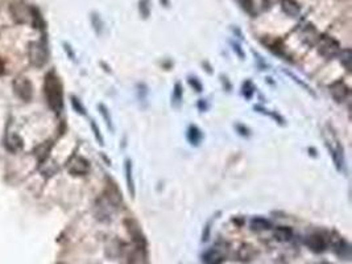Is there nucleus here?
Returning a JSON list of instances; mask_svg holds the SVG:
<instances>
[{
  "mask_svg": "<svg viewBox=\"0 0 352 264\" xmlns=\"http://www.w3.org/2000/svg\"><path fill=\"white\" fill-rule=\"evenodd\" d=\"M12 86H14L15 94L18 95L19 98L25 101V102L31 101L32 95H33V86H32L31 81L28 80L27 77H18L12 83Z\"/></svg>",
  "mask_w": 352,
  "mask_h": 264,
  "instance_id": "4",
  "label": "nucleus"
},
{
  "mask_svg": "<svg viewBox=\"0 0 352 264\" xmlns=\"http://www.w3.org/2000/svg\"><path fill=\"white\" fill-rule=\"evenodd\" d=\"M7 148H8L9 151H12V152H16L19 151L20 148L22 147V140L19 138L18 135H9L8 139H7Z\"/></svg>",
  "mask_w": 352,
  "mask_h": 264,
  "instance_id": "12",
  "label": "nucleus"
},
{
  "mask_svg": "<svg viewBox=\"0 0 352 264\" xmlns=\"http://www.w3.org/2000/svg\"><path fill=\"white\" fill-rule=\"evenodd\" d=\"M90 170V164L89 162L83 159V157H76L70 165H69V172L73 176H83L86 175Z\"/></svg>",
  "mask_w": 352,
  "mask_h": 264,
  "instance_id": "6",
  "label": "nucleus"
},
{
  "mask_svg": "<svg viewBox=\"0 0 352 264\" xmlns=\"http://www.w3.org/2000/svg\"><path fill=\"white\" fill-rule=\"evenodd\" d=\"M99 108H100V110H102V114H103V117H104V119H106V122H107L108 124L111 125V118L108 117V114H107V108L104 107V106H103V104H100V106H99Z\"/></svg>",
  "mask_w": 352,
  "mask_h": 264,
  "instance_id": "22",
  "label": "nucleus"
},
{
  "mask_svg": "<svg viewBox=\"0 0 352 264\" xmlns=\"http://www.w3.org/2000/svg\"><path fill=\"white\" fill-rule=\"evenodd\" d=\"M91 22H93L94 25V29L97 31V33H102V29H103V22L99 18L98 14H93L91 15Z\"/></svg>",
  "mask_w": 352,
  "mask_h": 264,
  "instance_id": "18",
  "label": "nucleus"
},
{
  "mask_svg": "<svg viewBox=\"0 0 352 264\" xmlns=\"http://www.w3.org/2000/svg\"><path fill=\"white\" fill-rule=\"evenodd\" d=\"M318 52L325 57V59H334L340 53V45L334 37L329 36V35H319L318 40Z\"/></svg>",
  "mask_w": 352,
  "mask_h": 264,
  "instance_id": "2",
  "label": "nucleus"
},
{
  "mask_svg": "<svg viewBox=\"0 0 352 264\" xmlns=\"http://www.w3.org/2000/svg\"><path fill=\"white\" fill-rule=\"evenodd\" d=\"M162 1H164V3L166 4V7H168V4H169V3H168V0H161V3H162Z\"/></svg>",
  "mask_w": 352,
  "mask_h": 264,
  "instance_id": "24",
  "label": "nucleus"
},
{
  "mask_svg": "<svg viewBox=\"0 0 352 264\" xmlns=\"http://www.w3.org/2000/svg\"><path fill=\"white\" fill-rule=\"evenodd\" d=\"M223 255L222 252L218 250V248H213V250H209L203 255V262L206 264H222L223 263Z\"/></svg>",
  "mask_w": 352,
  "mask_h": 264,
  "instance_id": "9",
  "label": "nucleus"
},
{
  "mask_svg": "<svg viewBox=\"0 0 352 264\" xmlns=\"http://www.w3.org/2000/svg\"><path fill=\"white\" fill-rule=\"evenodd\" d=\"M91 128H93L94 135H95V138H97V140L99 142V144H100V145H103L104 143H103L102 135H100V132H99V130H98V127H97V124H95L94 122H91Z\"/></svg>",
  "mask_w": 352,
  "mask_h": 264,
  "instance_id": "21",
  "label": "nucleus"
},
{
  "mask_svg": "<svg viewBox=\"0 0 352 264\" xmlns=\"http://www.w3.org/2000/svg\"><path fill=\"white\" fill-rule=\"evenodd\" d=\"M174 98L177 99V101H179V99H181V85H179V83H177V85H176V91H174Z\"/></svg>",
  "mask_w": 352,
  "mask_h": 264,
  "instance_id": "23",
  "label": "nucleus"
},
{
  "mask_svg": "<svg viewBox=\"0 0 352 264\" xmlns=\"http://www.w3.org/2000/svg\"><path fill=\"white\" fill-rule=\"evenodd\" d=\"M274 238L278 242H289L293 238V230L286 226H280L274 230Z\"/></svg>",
  "mask_w": 352,
  "mask_h": 264,
  "instance_id": "10",
  "label": "nucleus"
},
{
  "mask_svg": "<svg viewBox=\"0 0 352 264\" xmlns=\"http://www.w3.org/2000/svg\"><path fill=\"white\" fill-rule=\"evenodd\" d=\"M306 246L314 252H323L326 250L327 243L321 234H312L306 238Z\"/></svg>",
  "mask_w": 352,
  "mask_h": 264,
  "instance_id": "7",
  "label": "nucleus"
},
{
  "mask_svg": "<svg viewBox=\"0 0 352 264\" xmlns=\"http://www.w3.org/2000/svg\"><path fill=\"white\" fill-rule=\"evenodd\" d=\"M125 179H127V186L132 196H135V183L132 179V165L130 160H125Z\"/></svg>",
  "mask_w": 352,
  "mask_h": 264,
  "instance_id": "13",
  "label": "nucleus"
},
{
  "mask_svg": "<svg viewBox=\"0 0 352 264\" xmlns=\"http://www.w3.org/2000/svg\"><path fill=\"white\" fill-rule=\"evenodd\" d=\"M48 48L44 41H36V42H32L31 48H29V59L33 66L41 67L44 66L45 63L48 62Z\"/></svg>",
  "mask_w": 352,
  "mask_h": 264,
  "instance_id": "3",
  "label": "nucleus"
},
{
  "mask_svg": "<svg viewBox=\"0 0 352 264\" xmlns=\"http://www.w3.org/2000/svg\"><path fill=\"white\" fill-rule=\"evenodd\" d=\"M303 40L306 41L309 45H313L314 42H316V40H318V37H319V35L316 33L315 31V28L313 27V25H309L306 29H305V32H303Z\"/></svg>",
  "mask_w": 352,
  "mask_h": 264,
  "instance_id": "14",
  "label": "nucleus"
},
{
  "mask_svg": "<svg viewBox=\"0 0 352 264\" xmlns=\"http://www.w3.org/2000/svg\"><path fill=\"white\" fill-rule=\"evenodd\" d=\"M251 228L254 231H264V230L271 228V222L264 218H254L251 221Z\"/></svg>",
  "mask_w": 352,
  "mask_h": 264,
  "instance_id": "11",
  "label": "nucleus"
},
{
  "mask_svg": "<svg viewBox=\"0 0 352 264\" xmlns=\"http://www.w3.org/2000/svg\"><path fill=\"white\" fill-rule=\"evenodd\" d=\"M339 57H340V62H342V65L346 67V70H347V72H351V60H352L351 50L350 49L340 50Z\"/></svg>",
  "mask_w": 352,
  "mask_h": 264,
  "instance_id": "15",
  "label": "nucleus"
},
{
  "mask_svg": "<svg viewBox=\"0 0 352 264\" xmlns=\"http://www.w3.org/2000/svg\"><path fill=\"white\" fill-rule=\"evenodd\" d=\"M44 94L49 107L56 112H61L63 108V89L59 78L56 73L49 72L45 76Z\"/></svg>",
  "mask_w": 352,
  "mask_h": 264,
  "instance_id": "1",
  "label": "nucleus"
},
{
  "mask_svg": "<svg viewBox=\"0 0 352 264\" xmlns=\"http://www.w3.org/2000/svg\"><path fill=\"white\" fill-rule=\"evenodd\" d=\"M280 4L282 12L290 18H298L301 14V5L295 0H281Z\"/></svg>",
  "mask_w": 352,
  "mask_h": 264,
  "instance_id": "8",
  "label": "nucleus"
},
{
  "mask_svg": "<svg viewBox=\"0 0 352 264\" xmlns=\"http://www.w3.org/2000/svg\"><path fill=\"white\" fill-rule=\"evenodd\" d=\"M138 8H140V14L144 19H147L151 14V0H140L138 3Z\"/></svg>",
  "mask_w": 352,
  "mask_h": 264,
  "instance_id": "16",
  "label": "nucleus"
},
{
  "mask_svg": "<svg viewBox=\"0 0 352 264\" xmlns=\"http://www.w3.org/2000/svg\"><path fill=\"white\" fill-rule=\"evenodd\" d=\"M72 104H73V107L76 108L77 112H79V114H82V115H85V107L80 104V102L76 98V97H72Z\"/></svg>",
  "mask_w": 352,
  "mask_h": 264,
  "instance_id": "20",
  "label": "nucleus"
},
{
  "mask_svg": "<svg viewBox=\"0 0 352 264\" xmlns=\"http://www.w3.org/2000/svg\"><path fill=\"white\" fill-rule=\"evenodd\" d=\"M254 255V248L251 246H243L239 251V258L240 260H250Z\"/></svg>",
  "mask_w": 352,
  "mask_h": 264,
  "instance_id": "17",
  "label": "nucleus"
},
{
  "mask_svg": "<svg viewBox=\"0 0 352 264\" xmlns=\"http://www.w3.org/2000/svg\"><path fill=\"white\" fill-rule=\"evenodd\" d=\"M237 3L241 5V8L247 11L248 14H254V1L252 0H237Z\"/></svg>",
  "mask_w": 352,
  "mask_h": 264,
  "instance_id": "19",
  "label": "nucleus"
},
{
  "mask_svg": "<svg viewBox=\"0 0 352 264\" xmlns=\"http://www.w3.org/2000/svg\"><path fill=\"white\" fill-rule=\"evenodd\" d=\"M330 94L332 95V98L336 102L342 103L347 99L348 94H350V89H348V86L344 82L336 81L332 85H330Z\"/></svg>",
  "mask_w": 352,
  "mask_h": 264,
  "instance_id": "5",
  "label": "nucleus"
}]
</instances>
